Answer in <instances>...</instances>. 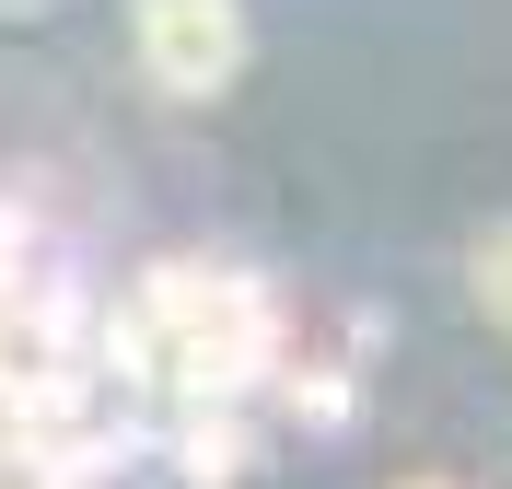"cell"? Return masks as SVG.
Returning <instances> with one entry per match:
<instances>
[{
    "mask_svg": "<svg viewBox=\"0 0 512 489\" xmlns=\"http://www.w3.org/2000/svg\"><path fill=\"white\" fill-rule=\"evenodd\" d=\"M128 35L175 105H210L245 70V0H128Z\"/></svg>",
    "mask_w": 512,
    "mask_h": 489,
    "instance_id": "cell-2",
    "label": "cell"
},
{
    "mask_svg": "<svg viewBox=\"0 0 512 489\" xmlns=\"http://www.w3.org/2000/svg\"><path fill=\"white\" fill-rule=\"evenodd\" d=\"M163 443H175V478H187V489H233L256 466V420H245V408H175Z\"/></svg>",
    "mask_w": 512,
    "mask_h": 489,
    "instance_id": "cell-3",
    "label": "cell"
},
{
    "mask_svg": "<svg viewBox=\"0 0 512 489\" xmlns=\"http://www.w3.org/2000/svg\"><path fill=\"white\" fill-rule=\"evenodd\" d=\"M466 280H478V303H489V315H501V326H512V222H501V233H489L478 257H466Z\"/></svg>",
    "mask_w": 512,
    "mask_h": 489,
    "instance_id": "cell-5",
    "label": "cell"
},
{
    "mask_svg": "<svg viewBox=\"0 0 512 489\" xmlns=\"http://www.w3.org/2000/svg\"><path fill=\"white\" fill-rule=\"evenodd\" d=\"M408 489H443V478H408Z\"/></svg>",
    "mask_w": 512,
    "mask_h": 489,
    "instance_id": "cell-7",
    "label": "cell"
},
{
    "mask_svg": "<svg viewBox=\"0 0 512 489\" xmlns=\"http://www.w3.org/2000/svg\"><path fill=\"white\" fill-rule=\"evenodd\" d=\"M128 303L163 338V420L175 408H245L256 385H280V361H291L280 292L233 257H152L128 280Z\"/></svg>",
    "mask_w": 512,
    "mask_h": 489,
    "instance_id": "cell-1",
    "label": "cell"
},
{
    "mask_svg": "<svg viewBox=\"0 0 512 489\" xmlns=\"http://www.w3.org/2000/svg\"><path fill=\"white\" fill-rule=\"evenodd\" d=\"M280 396H291V420H315V431L350 420V373L338 361H280Z\"/></svg>",
    "mask_w": 512,
    "mask_h": 489,
    "instance_id": "cell-4",
    "label": "cell"
},
{
    "mask_svg": "<svg viewBox=\"0 0 512 489\" xmlns=\"http://www.w3.org/2000/svg\"><path fill=\"white\" fill-rule=\"evenodd\" d=\"M0 12H35V0H0Z\"/></svg>",
    "mask_w": 512,
    "mask_h": 489,
    "instance_id": "cell-6",
    "label": "cell"
}]
</instances>
